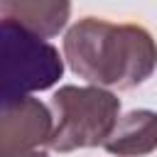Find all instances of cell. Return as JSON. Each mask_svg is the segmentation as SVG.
I'll return each instance as SVG.
<instances>
[{"mask_svg":"<svg viewBox=\"0 0 157 157\" xmlns=\"http://www.w3.org/2000/svg\"><path fill=\"white\" fill-rule=\"evenodd\" d=\"M64 74L59 49L27 27L0 20V108L52 88Z\"/></svg>","mask_w":157,"mask_h":157,"instance_id":"cell-2","label":"cell"},{"mask_svg":"<svg viewBox=\"0 0 157 157\" xmlns=\"http://www.w3.org/2000/svg\"><path fill=\"white\" fill-rule=\"evenodd\" d=\"M69 69L101 88H135L157 69V42L140 25L83 17L64 34Z\"/></svg>","mask_w":157,"mask_h":157,"instance_id":"cell-1","label":"cell"},{"mask_svg":"<svg viewBox=\"0 0 157 157\" xmlns=\"http://www.w3.org/2000/svg\"><path fill=\"white\" fill-rule=\"evenodd\" d=\"M103 147L118 157H145L157 150V113L137 108L118 118Z\"/></svg>","mask_w":157,"mask_h":157,"instance_id":"cell-6","label":"cell"},{"mask_svg":"<svg viewBox=\"0 0 157 157\" xmlns=\"http://www.w3.org/2000/svg\"><path fill=\"white\" fill-rule=\"evenodd\" d=\"M54 128L52 110L39 98H22L0 108V155L39 150L49 142Z\"/></svg>","mask_w":157,"mask_h":157,"instance_id":"cell-4","label":"cell"},{"mask_svg":"<svg viewBox=\"0 0 157 157\" xmlns=\"http://www.w3.org/2000/svg\"><path fill=\"white\" fill-rule=\"evenodd\" d=\"M0 157H49L44 150H29V152H10V155H0Z\"/></svg>","mask_w":157,"mask_h":157,"instance_id":"cell-7","label":"cell"},{"mask_svg":"<svg viewBox=\"0 0 157 157\" xmlns=\"http://www.w3.org/2000/svg\"><path fill=\"white\" fill-rule=\"evenodd\" d=\"M52 108L54 128L47 145L54 152H74L105 142L118 123L120 98L101 86H61Z\"/></svg>","mask_w":157,"mask_h":157,"instance_id":"cell-3","label":"cell"},{"mask_svg":"<svg viewBox=\"0 0 157 157\" xmlns=\"http://www.w3.org/2000/svg\"><path fill=\"white\" fill-rule=\"evenodd\" d=\"M71 17V0H0V20H12L42 39L56 37Z\"/></svg>","mask_w":157,"mask_h":157,"instance_id":"cell-5","label":"cell"}]
</instances>
